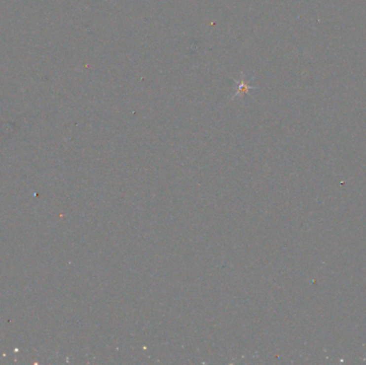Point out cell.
<instances>
[{
	"instance_id": "obj_1",
	"label": "cell",
	"mask_w": 366,
	"mask_h": 365,
	"mask_svg": "<svg viewBox=\"0 0 366 365\" xmlns=\"http://www.w3.org/2000/svg\"><path fill=\"white\" fill-rule=\"evenodd\" d=\"M236 83H237V91L233 93V96L231 98L232 100L244 96V94L249 93L251 90L256 89V87L252 86L250 84V80H245L243 77H241V79H240L239 81H236Z\"/></svg>"
}]
</instances>
